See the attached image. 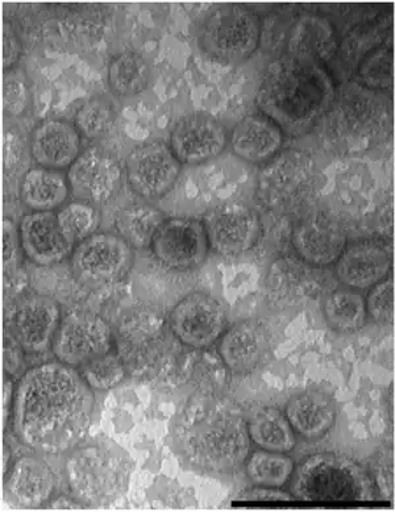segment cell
I'll return each mask as SVG.
<instances>
[{"label": "cell", "instance_id": "cell-13", "mask_svg": "<svg viewBox=\"0 0 395 512\" xmlns=\"http://www.w3.org/2000/svg\"><path fill=\"white\" fill-rule=\"evenodd\" d=\"M68 181L77 201L102 206L119 193L123 168L114 154L102 147H90L70 166Z\"/></svg>", "mask_w": 395, "mask_h": 512}, {"label": "cell", "instance_id": "cell-30", "mask_svg": "<svg viewBox=\"0 0 395 512\" xmlns=\"http://www.w3.org/2000/svg\"><path fill=\"white\" fill-rule=\"evenodd\" d=\"M365 298L356 290L340 289L328 294L323 302V315L332 330L352 333L367 323Z\"/></svg>", "mask_w": 395, "mask_h": 512}, {"label": "cell", "instance_id": "cell-14", "mask_svg": "<svg viewBox=\"0 0 395 512\" xmlns=\"http://www.w3.org/2000/svg\"><path fill=\"white\" fill-rule=\"evenodd\" d=\"M228 132L215 116L194 112L182 116L170 131L169 147L181 164H206L224 152Z\"/></svg>", "mask_w": 395, "mask_h": 512}, {"label": "cell", "instance_id": "cell-26", "mask_svg": "<svg viewBox=\"0 0 395 512\" xmlns=\"http://www.w3.org/2000/svg\"><path fill=\"white\" fill-rule=\"evenodd\" d=\"M285 415L298 435L305 439L318 440L334 427L336 403L324 391L307 390L289 399Z\"/></svg>", "mask_w": 395, "mask_h": 512}, {"label": "cell", "instance_id": "cell-39", "mask_svg": "<svg viewBox=\"0 0 395 512\" xmlns=\"http://www.w3.org/2000/svg\"><path fill=\"white\" fill-rule=\"evenodd\" d=\"M367 312L378 323H393L394 320V280L381 281L369 291Z\"/></svg>", "mask_w": 395, "mask_h": 512}, {"label": "cell", "instance_id": "cell-35", "mask_svg": "<svg viewBox=\"0 0 395 512\" xmlns=\"http://www.w3.org/2000/svg\"><path fill=\"white\" fill-rule=\"evenodd\" d=\"M228 372L230 369L224 365L220 356L206 353L199 357L191 372L195 394L207 398L220 397L228 384Z\"/></svg>", "mask_w": 395, "mask_h": 512}, {"label": "cell", "instance_id": "cell-1", "mask_svg": "<svg viewBox=\"0 0 395 512\" xmlns=\"http://www.w3.org/2000/svg\"><path fill=\"white\" fill-rule=\"evenodd\" d=\"M93 389L81 373L64 362L29 369L20 380L14 402V428L33 451H72L89 431Z\"/></svg>", "mask_w": 395, "mask_h": 512}, {"label": "cell", "instance_id": "cell-28", "mask_svg": "<svg viewBox=\"0 0 395 512\" xmlns=\"http://www.w3.org/2000/svg\"><path fill=\"white\" fill-rule=\"evenodd\" d=\"M251 441L264 451L289 453L295 448L297 439L288 418L280 410L265 407L248 422Z\"/></svg>", "mask_w": 395, "mask_h": 512}, {"label": "cell", "instance_id": "cell-19", "mask_svg": "<svg viewBox=\"0 0 395 512\" xmlns=\"http://www.w3.org/2000/svg\"><path fill=\"white\" fill-rule=\"evenodd\" d=\"M20 244L26 256L39 266H52L64 261L74 251L53 212H32L20 223Z\"/></svg>", "mask_w": 395, "mask_h": 512}, {"label": "cell", "instance_id": "cell-41", "mask_svg": "<svg viewBox=\"0 0 395 512\" xmlns=\"http://www.w3.org/2000/svg\"><path fill=\"white\" fill-rule=\"evenodd\" d=\"M20 43L18 36L10 24H4L3 27V65L6 69H11L16 64L20 56Z\"/></svg>", "mask_w": 395, "mask_h": 512}, {"label": "cell", "instance_id": "cell-15", "mask_svg": "<svg viewBox=\"0 0 395 512\" xmlns=\"http://www.w3.org/2000/svg\"><path fill=\"white\" fill-rule=\"evenodd\" d=\"M131 272L133 295L141 305L158 314L172 311L191 293V273L166 268L153 256L135 260Z\"/></svg>", "mask_w": 395, "mask_h": 512}, {"label": "cell", "instance_id": "cell-37", "mask_svg": "<svg viewBox=\"0 0 395 512\" xmlns=\"http://www.w3.org/2000/svg\"><path fill=\"white\" fill-rule=\"evenodd\" d=\"M361 82L369 89L386 90L393 83V53L386 45L373 49L359 66Z\"/></svg>", "mask_w": 395, "mask_h": 512}, {"label": "cell", "instance_id": "cell-9", "mask_svg": "<svg viewBox=\"0 0 395 512\" xmlns=\"http://www.w3.org/2000/svg\"><path fill=\"white\" fill-rule=\"evenodd\" d=\"M210 241L205 223L194 218H166L151 244L152 256L166 268L191 273L209 256Z\"/></svg>", "mask_w": 395, "mask_h": 512}, {"label": "cell", "instance_id": "cell-27", "mask_svg": "<svg viewBox=\"0 0 395 512\" xmlns=\"http://www.w3.org/2000/svg\"><path fill=\"white\" fill-rule=\"evenodd\" d=\"M70 186L68 178L47 168L28 170L20 185V198L33 212H53L68 199Z\"/></svg>", "mask_w": 395, "mask_h": 512}, {"label": "cell", "instance_id": "cell-25", "mask_svg": "<svg viewBox=\"0 0 395 512\" xmlns=\"http://www.w3.org/2000/svg\"><path fill=\"white\" fill-rule=\"evenodd\" d=\"M56 478L47 462L39 457L24 456L15 462L7 490L12 501L24 509H39L52 498Z\"/></svg>", "mask_w": 395, "mask_h": 512}, {"label": "cell", "instance_id": "cell-12", "mask_svg": "<svg viewBox=\"0 0 395 512\" xmlns=\"http://www.w3.org/2000/svg\"><path fill=\"white\" fill-rule=\"evenodd\" d=\"M112 344L114 333L105 319L90 312H73L61 320L52 351L58 361L76 368L110 352Z\"/></svg>", "mask_w": 395, "mask_h": 512}, {"label": "cell", "instance_id": "cell-3", "mask_svg": "<svg viewBox=\"0 0 395 512\" xmlns=\"http://www.w3.org/2000/svg\"><path fill=\"white\" fill-rule=\"evenodd\" d=\"M335 101V85L324 65L282 56L266 66L257 106L285 135H306Z\"/></svg>", "mask_w": 395, "mask_h": 512}, {"label": "cell", "instance_id": "cell-38", "mask_svg": "<svg viewBox=\"0 0 395 512\" xmlns=\"http://www.w3.org/2000/svg\"><path fill=\"white\" fill-rule=\"evenodd\" d=\"M4 108L12 116H22L27 111L29 90L22 70H10L3 81Z\"/></svg>", "mask_w": 395, "mask_h": 512}, {"label": "cell", "instance_id": "cell-10", "mask_svg": "<svg viewBox=\"0 0 395 512\" xmlns=\"http://www.w3.org/2000/svg\"><path fill=\"white\" fill-rule=\"evenodd\" d=\"M223 303L201 291H191L169 312V327L185 347H211L227 328Z\"/></svg>", "mask_w": 395, "mask_h": 512}, {"label": "cell", "instance_id": "cell-20", "mask_svg": "<svg viewBox=\"0 0 395 512\" xmlns=\"http://www.w3.org/2000/svg\"><path fill=\"white\" fill-rule=\"evenodd\" d=\"M29 149L41 168H70L81 154V133L66 120L47 119L33 129Z\"/></svg>", "mask_w": 395, "mask_h": 512}, {"label": "cell", "instance_id": "cell-7", "mask_svg": "<svg viewBox=\"0 0 395 512\" xmlns=\"http://www.w3.org/2000/svg\"><path fill=\"white\" fill-rule=\"evenodd\" d=\"M174 339L169 322L145 307L124 316L114 332L116 353L133 376L156 373L168 359Z\"/></svg>", "mask_w": 395, "mask_h": 512}, {"label": "cell", "instance_id": "cell-16", "mask_svg": "<svg viewBox=\"0 0 395 512\" xmlns=\"http://www.w3.org/2000/svg\"><path fill=\"white\" fill-rule=\"evenodd\" d=\"M210 248L223 257L244 255L261 235L259 215L243 203H228L211 215L207 223Z\"/></svg>", "mask_w": 395, "mask_h": 512}, {"label": "cell", "instance_id": "cell-4", "mask_svg": "<svg viewBox=\"0 0 395 512\" xmlns=\"http://www.w3.org/2000/svg\"><path fill=\"white\" fill-rule=\"evenodd\" d=\"M133 472L130 455L106 436L83 439L70 451L65 477L83 507H105L127 491Z\"/></svg>", "mask_w": 395, "mask_h": 512}, {"label": "cell", "instance_id": "cell-43", "mask_svg": "<svg viewBox=\"0 0 395 512\" xmlns=\"http://www.w3.org/2000/svg\"><path fill=\"white\" fill-rule=\"evenodd\" d=\"M51 507L54 510H78L82 509L83 506L76 499L58 498L52 503Z\"/></svg>", "mask_w": 395, "mask_h": 512}, {"label": "cell", "instance_id": "cell-32", "mask_svg": "<svg viewBox=\"0 0 395 512\" xmlns=\"http://www.w3.org/2000/svg\"><path fill=\"white\" fill-rule=\"evenodd\" d=\"M295 469L294 461L286 453L257 451L245 461L249 480L256 486L280 489L290 481Z\"/></svg>", "mask_w": 395, "mask_h": 512}, {"label": "cell", "instance_id": "cell-29", "mask_svg": "<svg viewBox=\"0 0 395 512\" xmlns=\"http://www.w3.org/2000/svg\"><path fill=\"white\" fill-rule=\"evenodd\" d=\"M107 77L108 86L116 97H135L148 89L151 65L139 53H119L108 65Z\"/></svg>", "mask_w": 395, "mask_h": 512}, {"label": "cell", "instance_id": "cell-23", "mask_svg": "<svg viewBox=\"0 0 395 512\" xmlns=\"http://www.w3.org/2000/svg\"><path fill=\"white\" fill-rule=\"evenodd\" d=\"M338 49L334 26L319 15H302L291 26L286 41V56L324 65Z\"/></svg>", "mask_w": 395, "mask_h": 512}, {"label": "cell", "instance_id": "cell-33", "mask_svg": "<svg viewBox=\"0 0 395 512\" xmlns=\"http://www.w3.org/2000/svg\"><path fill=\"white\" fill-rule=\"evenodd\" d=\"M118 108L106 95H97L78 108L74 126L87 140H98L106 136L115 126Z\"/></svg>", "mask_w": 395, "mask_h": 512}, {"label": "cell", "instance_id": "cell-2", "mask_svg": "<svg viewBox=\"0 0 395 512\" xmlns=\"http://www.w3.org/2000/svg\"><path fill=\"white\" fill-rule=\"evenodd\" d=\"M174 447L187 464L207 474H231L251 449L248 423L222 398L191 399L174 426Z\"/></svg>", "mask_w": 395, "mask_h": 512}, {"label": "cell", "instance_id": "cell-34", "mask_svg": "<svg viewBox=\"0 0 395 512\" xmlns=\"http://www.w3.org/2000/svg\"><path fill=\"white\" fill-rule=\"evenodd\" d=\"M57 220L66 239L76 247L81 241L97 233L101 215L93 205L77 201L62 207L57 212Z\"/></svg>", "mask_w": 395, "mask_h": 512}, {"label": "cell", "instance_id": "cell-31", "mask_svg": "<svg viewBox=\"0 0 395 512\" xmlns=\"http://www.w3.org/2000/svg\"><path fill=\"white\" fill-rule=\"evenodd\" d=\"M164 212L151 205H132L119 212L116 231L133 249L151 248L153 236L165 220Z\"/></svg>", "mask_w": 395, "mask_h": 512}, {"label": "cell", "instance_id": "cell-18", "mask_svg": "<svg viewBox=\"0 0 395 512\" xmlns=\"http://www.w3.org/2000/svg\"><path fill=\"white\" fill-rule=\"evenodd\" d=\"M293 247L303 261L316 268L335 264L347 248V232L334 218L313 214L294 228Z\"/></svg>", "mask_w": 395, "mask_h": 512}, {"label": "cell", "instance_id": "cell-40", "mask_svg": "<svg viewBox=\"0 0 395 512\" xmlns=\"http://www.w3.org/2000/svg\"><path fill=\"white\" fill-rule=\"evenodd\" d=\"M3 262L6 272H14L19 262V236L10 219L3 223Z\"/></svg>", "mask_w": 395, "mask_h": 512}, {"label": "cell", "instance_id": "cell-5", "mask_svg": "<svg viewBox=\"0 0 395 512\" xmlns=\"http://www.w3.org/2000/svg\"><path fill=\"white\" fill-rule=\"evenodd\" d=\"M291 495L306 502H356L373 498L367 470L349 457L316 453L294 469Z\"/></svg>", "mask_w": 395, "mask_h": 512}, {"label": "cell", "instance_id": "cell-36", "mask_svg": "<svg viewBox=\"0 0 395 512\" xmlns=\"http://www.w3.org/2000/svg\"><path fill=\"white\" fill-rule=\"evenodd\" d=\"M83 380L94 390H110L126 378L127 368L118 353L107 352L97 359L79 366Z\"/></svg>", "mask_w": 395, "mask_h": 512}, {"label": "cell", "instance_id": "cell-8", "mask_svg": "<svg viewBox=\"0 0 395 512\" xmlns=\"http://www.w3.org/2000/svg\"><path fill=\"white\" fill-rule=\"evenodd\" d=\"M135 252L126 240L110 232L94 233L72 253L74 277L83 286L99 289L122 281L131 273Z\"/></svg>", "mask_w": 395, "mask_h": 512}, {"label": "cell", "instance_id": "cell-17", "mask_svg": "<svg viewBox=\"0 0 395 512\" xmlns=\"http://www.w3.org/2000/svg\"><path fill=\"white\" fill-rule=\"evenodd\" d=\"M60 306L45 295H28L19 301L11 319V335L24 352L41 355L52 347L61 323Z\"/></svg>", "mask_w": 395, "mask_h": 512}, {"label": "cell", "instance_id": "cell-6", "mask_svg": "<svg viewBox=\"0 0 395 512\" xmlns=\"http://www.w3.org/2000/svg\"><path fill=\"white\" fill-rule=\"evenodd\" d=\"M261 39V22L251 8L241 4H216L198 26V47L211 60L226 65L247 61Z\"/></svg>", "mask_w": 395, "mask_h": 512}, {"label": "cell", "instance_id": "cell-22", "mask_svg": "<svg viewBox=\"0 0 395 512\" xmlns=\"http://www.w3.org/2000/svg\"><path fill=\"white\" fill-rule=\"evenodd\" d=\"M392 268L389 252L380 244L363 241L345 248L336 261V277L351 289H372L384 281Z\"/></svg>", "mask_w": 395, "mask_h": 512}, {"label": "cell", "instance_id": "cell-21", "mask_svg": "<svg viewBox=\"0 0 395 512\" xmlns=\"http://www.w3.org/2000/svg\"><path fill=\"white\" fill-rule=\"evenodd\" d=\"M284 140L282 129L263 112H257L245 116L236 124L228 143L240 160L249 164H264L281 151Z\"/></svg>", "mask_w": 395, "mask_h": 512}, {"label": "cell", "instance_id": "cell-42", "mask_svg": "<svg viewBox=\"0 0 395 512\" xmlns=\"http://www.w3.org/2000/svg\"><path fill=\"white\" fill-rule=\"evenodd\" d=\"M293 495L285 493L274 487H260L259 489L247 491L241 495L243 501H263V502H277V501H291Z\"/></svg>", "mask_w": 395, "mask_h": 512}, {"label": "cell", "instance_id": "cell-24", "mask_svg": "<svg viewBox=\"0 0 395 512\" xmlns=\"http://www.w3.org/2000/svg\"><path fill=\"white\" fill-rule=\"evenodd\" d=\"M268 352V337L253 320L237 323L223 333L219 356L230 372L247 374L255 370Z\"/></svg>", "mask_w": 395, "mask_h": 512}, {"label": "cell", "instance_id": "cell-11", "mask_svg": "<svg viewBox=\"0 0 395 512\" xmlns=\"http://www.w3.org/2000/svg\"><path fill=\"white\" fill-rule=\"evenodd\" d=\"M181 162L169 144L151 140L133 148L126 160V178L140 198L155 201L165 197L180 177Z\"/></svg>", "mask_w": 395, "mask_h": 512}]
</instances>
